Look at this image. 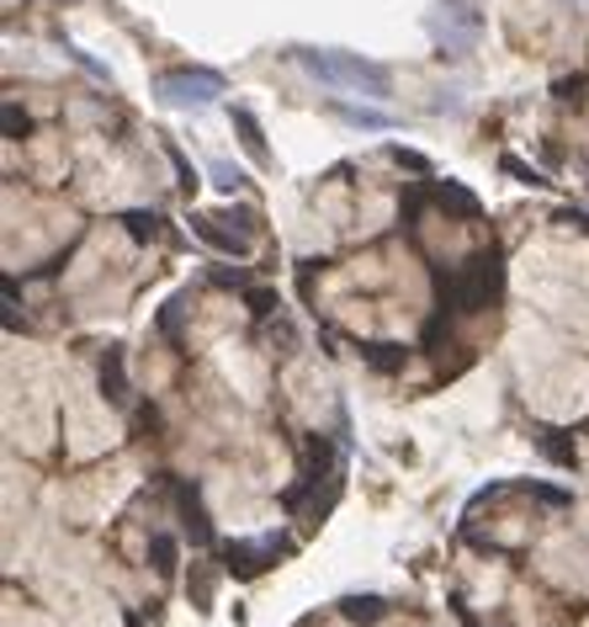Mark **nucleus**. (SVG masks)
I'll return each instance as SVG.
<instances>
[{
	"label": "nucleus",
	"instance_id": "nucleus-1",
	"mask_svg": "<svg viewBox=\"0 0 589 627\" xmlns=\"http://www.w3.org/2000/svg\"><path fill=\"white\" fill-rule=\"evenodd\" d=\"M303 70L318 85H335V91H356V96H388L393 75L383 64L361 59V53H335V48H303Z\"/></svg>",
	"mask_w": 589,
	"mask_h": 627
},
{
	"label": "nucleus",
	"instance_id": "nucleus-2",
	"mask_svg": "<svg viewBox=\"0 0 589 627\" xmlns=\"http://www.w3.org/2000/svg\"><path fill=\"white\" fill-rule=\"evenodd\" d=\"M500 282H505L500 251H478L468 266L441 277V314H478V309H489L500 298Z\"/></svg>",
	"mask_w": 589,
	"mask_h": 627
},
{
	"label": "nucleus",
	"instance_id": "nucleus-3",
	"mask_svg": "<svg viewBox=\"0 0 589 627\" xmlns=\"http://www.w3.org/2000/svg\"><path fill=\"white\" fill-rule=\"evenodd\" d=\"M287 553H292V543H287L281 532H261V538H229V543H218V558H224V569H229L235 580H261L276 558H287Z\"/></svg>",
	"mask_w": 589,
	"mask_h": 627
},
{
	"label": "nucleus",
	"instance_id": "nucleus-4",
	"mask_svg": "<svg viewBox=\"0 0 589 627\" xmlns=\"http://www.w3.org/2000/svg\"><path fill=\"white\" fill-rule=\"evenodd\" d=\"M170 505H176V521H181V538L192 547H218V527H213V510L202 501V484L196 479H170Z\"/></svg>",
	"mask_w": 589,
	"mask_h": 627
},
{
	"label": "nucleus",
	"instance_id": "nucleus-5",
	"mask_svg": "<svg viewBox=\"0 0 589 627\" xmlns=\"http://www.w3.org/2000/svg\"><path fill=\"white\" fill-rule=\"evenodd\" d=\"M155 91L165 107H207L224 96V75L218 70H170V75H159Z\"/></svg>",
	"mask_w": 589,
	"mask_h": 627
},
{
	"label": "nucleus",
	"instance_id": "nucleus-6",
	"mask_svg": "<svg viewBox=\"0 0 589 627\" xmlns=\"http://www.w3.org/2000/svg\"><path fill=\"white\" fill-rule=\"evenodd\" d=\"M446 16H435V43H441V53H452V59H462L478 38V11H468L462 0H452V5H441Z\"/></svg>",
	"mask_w": 589,
	"mask_h": 627
},
{
	"label": "nucleus",
	"instance_id": "nucleus-7",
	"mask_svg": "<svg viewBox=\"0 0 589 627\" xmlns=\"http://www.w3.org/2000/svg\"><path fill=\"white\" fill-rule=\"evenodd\" d=\"M96 373H101V394H107L118 410H128V405H133V388H128V367H122V346H107V351H101V367H96Z\"/></svg>",
	"mask_w": 589,
	"mask_h": 627
},
{
	"label": "nucleus",
	"instance_id": "nucleus-8",
	"mask_svg": "<svg viewBox=\"0 0 589 627\" xmlns=\"http://www.w3.org/2000/svg\"><path fill=\"white\" fill-rule=\"evenodd\" d=\"M537 453L557 468H574L579 462V447H574V436L568 431H557V425H537Z\"/></svg>",
	"mask_w": 589,
	"mask_h": 627
},
{
	"label": "nucleus",
	"instance_id": "nucleus-9",
	"mask_svg": "<svg viewBox=\"0 0 589 627\" xmlns=\"http://www.w3.org/2000/svg\"><path fill=\"white\" fill-rule=\"evenodd\" d=\"M149 569L159 580H170L181 569V538L176 532H149Z\"/></svg>",
	"mask_w": 589,
	"mask_h": 627
},
{
	"label": "nucleus",
	"instance_id": "nucleus-10",
	"mask_svg": "<svg viewBox=\"0 0 589 627\" xmlns=\"http://www.w3.org/2000/svg\"><path fill=\"white\" fill-rule=\"evenodd\" d=\"M340 617L356 627H377L388 617V601H383V595H346V601H340Z\"/></svg>",
	"mask_w": 589,
	"mask_h": 627
},
{
	"label": "nucleus",
	"instance_id": "nucleus-11",
	"mask_svg": "<svg viewBox=\"0 0 589 627\" xmlns=\"http://www.w3.org/2000/svg\"><path fill=\"white\" fill-rule=\"evenodd\" d=\"M213 595H218V569L213 564H196L192 580H187V601L196 612H213Z\"/></svg>",
	"mask_w": 589,
	"mask_h": 627
},
{
	"label": "nucleus",
	"instance_id": "nucleus-12",
	"mask_svg": "<svg viewBox=\"0 0 589 627\" xmlns=\"http://www.w3.org/2000/svg\"><path fill=\"white\" fill-rule=\"evenodd\" d=\"M361 357H366L377 373H398V367H404V346H393V340H361Z\"/></svg>",
	"mask_w": 589,
	"mask_h": 627
},
{
	"label": "nucleus",
	"instance_id": "nucleus-13",
	"mask_svg": "<svg viewBox=\"0 0 589 627\" xmlns=\"http://www.w3.org/2000/svg\"><path fill=\"white\" fill-rule=\"evenodd\" d=\"M235 128H239V138H244V149H250L255 160H266V138H261V123H255L250 112H235Z\"/></svg>",
	"mask_w": 589,
	"mask_h": 627
},
{
	"label": "nucleus",
	"instance_id": "nucleus-14",
	"mask_svg": "<svg viewBox=\"0 0 589 627\" xmlns=\"http://www.w3.org/2000/svg\"><path fill=\"white\" fill-rule=\"evenodd\" d=\"M515 495H537V501L542 505H557V510H563V505H574V495H568V490H552V484H531V479H526V484H510Z\"/></svg>",
	"mask_w": 589,
	"mask_h": 627
},
{
	"label": "nucleus",
	"instance_id": "nucleus-15",
	"mask_svg": "<svg viewBox=\"0 0 589 627\" xmlns=\"http://www.w3.org/2000/svg\"><path fill=\"white\" fill-rule=\"evenodd\" d=\"M122 224H128V234H133V240H149V234H155V213H122Z\"/></svg>",
	"mask_w": 589,
	"mask_h": 627
},
{
	"label": "nucleus",
	"instance_id": "nucleus-16",
	"mask_svg": "<svg viewBox=\"0 0 589 627\" xmlns=\"http://www.w3.org/2000/svg\"><path fill=\"white\" fill-rule=\"evenodd\" d=\"M346 123H356V128H388V118L383 112H361V107H335Z\"/></svg>",
	"mask_w": 589,
	"mask_h": 627
},
{
	"label": "nucleus",
	"instance_id": "nucleus-17",
	"mask_svg": "<svg viewBox=\"0 0 589 627\" xmlns=\"http://www.w3.org/2000/svg\"><path fill=\"white\" fill-rule=\"evenodd\" d=\"M250 309H255V314L266 319V314H276L281 303H276V293H266V288H261V293H250Z\"/></svg>",
	"mask_w": 589,
	"mask_h": 627
},
{
	"label": "nucleus",
	"instance_id": "nucleus-18",
	"mask_svg": "<svg viewBox=\"0 0 589 627\" xmlns=\"http://www.w3.org/2000/svg\"><path fill=\"white\" fill-rule=\"evenodd\" d=\"M213 176H218V186H239V170L229 166H213Z\"/></svg>",
	"mask_w": 589,
	"mask_h": 627
}]
</instances>
